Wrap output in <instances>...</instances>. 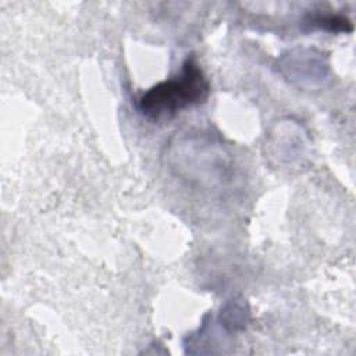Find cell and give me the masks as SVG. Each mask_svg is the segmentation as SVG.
I'll return each mask as SVG.
<instances>
[{"label": "cell", "mask_w": 356, "mask_h": 356, "mask_svg": "<svg viewBox=\"0 0 356 356\" xmlns=\"http://www.w3.org/2000/svg\"><path fill=\"white\" fill-rule=\"evenodd\" d=\"M210 85L195 57H188L181 74L150 88L139 99V110L152 120L170 118L181 110L203 103Z\"/></svg>", "instance_id": "obj_1"}, {"label": "cell", "mask_w": 356, "mask_h": 356, "mask_svg": "<svg viewBox=\"0 0 356 356\" xmlns=\"http://www.w3.org/2000/svg\"><path fill=\"white\" fill-rule=\"evenodd\" d=\"M310 22L316 26H318L320 29H325V31H350L352 25L349 22V19L343 18V17H338V15H317L313 17L310 19Z\"/></svg>", "instance_id": "obj_2"}]
</instances>
